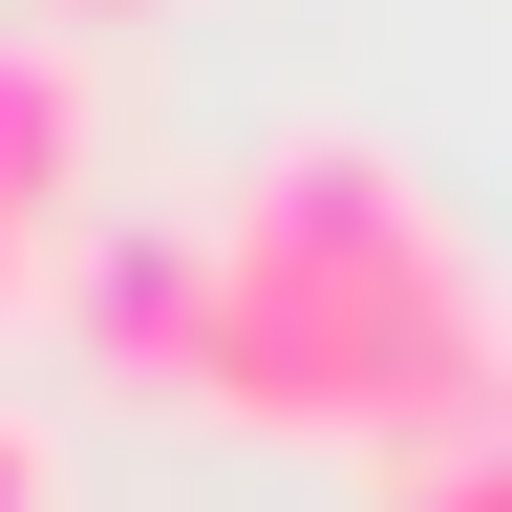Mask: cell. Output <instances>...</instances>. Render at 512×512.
Instances as JSON below:
<instances>
[{
  "label": "cell",
  "instance_id": "6da1fadb",
  "mask_svg": "<svg viewBox=\"0 0 512 512\" xmlns=\"http://www.w3.org/2000/svg\"><path fill=\"white\" fill-rule=\"evenodd\" d=\"M192 406L278 427V448H363V470H448L512 448V278L448 235V192L363 128H278L214 192V342Z\"/></svg>",
  "mask_w": 512,
  "mask_h": 512
},
{
  "label": "cell",
  "instance_id": "7a4b0ae2",
  "mask_svg": "<svg viewBox=\"0 0 512 512\" xmlns=\"http://www.w3.org/2000/svg\"><path fill=\"white\" fill-rule=\"evenodd\" d=\"M64 342L128 406H192V342H214V214H86L64 235Z\"/></svg>",
  "mask_w": 512,
  "mask_h": 512
},
{
  "label": "cell",
  "instance_id": "3957f363",
  "mask_svg": "<svg viewBox=\"0 0 512 512\" xmlns=\"http://www.w3.org/2000/svg\"><path fill=\"white\" fill-rule=\"evenodd\" d=\"M86 150H107L86 43H64V22H0V256L64 278V235H86Z\"/></svg>",
  "mask_w": 512,
  "mask_h": 512
},
{
  "label": "cell",
  "instance_id": "277c9868",
  "mask_svg": "<svg viewBox=\"0 0 512 512\" xmlns=\"http://www.w3.org/2000/svg\"><path fill=\"white\" fill-rule=\"evenodd\" d=\"M0 512H64V427L22 406V384H0Z\"/></svg>",
  "mask_w": 512,
  "mask_h": 512
},
{
  "label": "cell",
  "instance_id": "5b68a950",
  "mask_svg": "<svg viewBox=\"0 0 512 512\" xmlns=\"http://www.w3.org/2000/svg\"><path fill=\"white\" fill-rule=\"evenodd\" d=\"M406 512H512V448H448V470H406Z\"/></svg>",
  "mask_w": 512,
  "mask_h": 512
},
{
  "label": "cell",
  "instance_id": "8992f818",
  "mask_svg": "<svg viewBox=\"0 0 512 512\" xmlns=\"http://www.w3.org/2000/svg\"><path fill=\"white\" fill-rule=\"evenodd\" d=\"M0 22H64V43H107V22H171V0H0Z\"/></svg>",
  "mask_w": 512,
  "mask_h": 512
},
{
  "label": "cell",
  "instance_id": "52a82bcc",
  "mask_svg": "<svg viewBox=\"0 0 512 512\" xmlns=\"http://www.w3.org/2000/svg\"><path fill=\"white\" fill-rule=\"evenodd\" d=\"M22 299H43V256H0V320H22Z\"/></svg>",
  "mask_w": 512,
  "mask_h": 512
}]
</instances>
